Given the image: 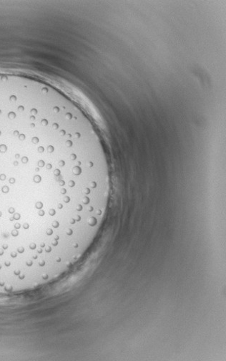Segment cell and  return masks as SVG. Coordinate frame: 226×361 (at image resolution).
<instances>
[{"mask_svg": "<svg viewBox=\"0 0 226 361\" xmlns=\"http://www.w3.org/2000/svg\"><path fill=\"white\" fill-rule=\"evenodd\" d=\"M54 174L45 152L0 145V231L46 219L58 200Z\"/></svg>", "mask_w": 226, "mask_h": 361, "instance_id": "obj_1", "label": "cell"}]
</instances>
